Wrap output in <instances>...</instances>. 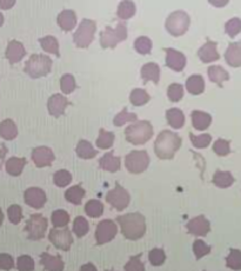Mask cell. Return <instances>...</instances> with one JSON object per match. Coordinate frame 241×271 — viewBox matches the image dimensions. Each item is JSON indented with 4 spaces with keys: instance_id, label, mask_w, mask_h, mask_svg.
<instances>
[{
    "instance_id": "3957f363",
    "label": "cell",
    "mask_w": 241,
    "mask_h": 271,
    "mask_svg": "<svg viewBox=\"0 0 241 271\" xmlns=\"http://www.w3.org/2000/svg\"><path fill=\"white\" fill-rule=\"evenodd\" d=\"M126 139L133 145H143L147 143L153 136V127L150 121L141 120L129 125L125 130Z\"/></svg>"
},
{
    "instance_id": "83f0119b",
    "label": "cell",
    "mask_w": 241,
    "mask_h": 271,
    "mask_svg": "<svg viewBox=\"0 0 241 271\" xmlns=\"http://www.w3.org/2000/svg\"><path fill=\"white\" fill-rule=\"evenodd\" d=\"M26 163H28L26 158L12 157V158L7 159V162L5 164L6 173L11 176H14V177H17V176H20L22 173V170H24V167L26 165Z\"/></svg>"
},
{
    "instance_id": "8fae6325",
    "label": "cell",
    "mask_w": 241,
    "mask_h": 271,
    "mask_svg": "<svg viewBox=\"0 0 241 271\" xmlns=\"http://www.w3.org/2000/svg\"><path fill=\"white\" fill-rule=\"evenodd\" d=\"M48 239L51 240L52 244L56 248H58V249L64 251L70 250L72 244H73V237H72L70 229L67 227H65L64 229H59V228L52 229L48 235Z\"/></svg>"
},
{
    "instance_id": "e0dca14e",
    "label": "cell",
    "mask_w": 241,
    "mask_h": 271,
    "mask_svg": "<svg viewBox=\"0 0 241 271\" xmlns=\"http://www.w3.org/2000/svg\"><path fill=\"white\" fill-rule=\"evenodd\" d=\"M26 56V50L20 41L11 40L7 45L5 57L11 65L21 62L22 58Z\"/></svg>"
},
{
    "instance_id": "ffe728a7",
    "label": "cell",
    "mask_w": 241,
    "mask_h": 271,
    "mask_svg": "<svg viewBox=\"0 0 241 271\" xmlns=\"http://www.w3.org/2000/svg\"><path fill=\"white\" fill-rule=\"evenodd\" d=\"M40 263L46 271H63L64 262L60 256H52L48 253H43L40 255Z\"/></svg>"
},
{
    "instance_id": "277c9868",
    "label": "cell",
    "mask_w": 241,
    "mask_h": 271,
    "mask_svg": "<svg viewBox=\"0 0 241 271\" xmlns=\"http://www.w3.org/2000/svg\"><path fill=\"white\" fill-rule=\"evenodd\" d=\"M53 62L49 57L45 55H32L25 65V73L31 78H41L47 76L52 70Z\"/></svg>"
},
{
    "instance_id": "1f68e13d",
    "label": "cell",
    "mask_w": 241,
    "mask_h": 271,
    "mask_svg": "<svg viewBox=\"0 0 241 271\" xmlns=\"http://www.w3.org/2000/svg\"><path fill=\"white\" fill-rule=\"evenodd\" d=\"M136 14V5L131 0H124L119 4L117 10V16L122 20H127Z\"/></svg>"
},
{
    "instance_id": "b9f144b4",
    "label": "cell",
    "mask_w": 241,
    "mask_h": 271,
    "mask_svg": "<svg viewBox=\"0 0 241 271\" xmlns=\"http://www.w3.org/2000/svg\"><path fill=\"white\" fill-rule=\"evenodd\" d=\"M53 182L59 188H65L72 182V175L67 170H59L53 176Z\"/></svg>"
},
{
    "instance_id": "4dcf8cb0",
    "label": "cell",
    "mask_w": 241,
    "mask_h": 271,
    "mask_svg": "<svg viewBox=\"0 0 241 271\" xmlns=\"http://www.w3.org/2000/svg\"><path fill=\"white\" fill-rule=\"evenodd\" d=\"M208 77L211 82L216 83L217 85L221 87L223 83L229 79V75L225 68L219 66V65H216V66H211L208 68Z\"/></svg>"
},
{
    "instance_id": "52a82bcc",
    "label": "cell",
    "mask_w": 241,
    "mask_h": 271,
    "mask_svg": "<svg viewBox=\"0 0 241 271\" xmlns=\"http://www.w3.org/2000/svg\"><path fill=\"white\" fill-rule=\"evenodd\" d=\"M166 30L174 37H180L190 28V17L183 11H175L166 19Z\"/></svg>"
},
{
    "instance_id": "6da1fadb",
    "label": "cell",
    "mask_w": 241,
    "mask_h": 271,
    "mask_svg": "<svg viewBox=\"0 0 241 271\" xmlns=\"http://www.w3.org/2000/svg\"><path fill=\"white\" fill-rule=\"evenodd\" d=\"M117 222L119 223L121 234L125 238L129 240L140 239L146 232V222L145 217L139 212L126 213V215L118 216Z\"/></svg>"
},
{
    "instance_id": "9f6ffc18",
    "label": "cell",
    "mask_w": 241,
    "mask_h": 271,
    "mask_svg": "<svg viewBox=\"0 0 241 271\" xmlns=\"http://www.w3.org/2000/svg\"><path fill=\"white\" fill-rule=\"evenodd\" d=\"M14 268V261L9 254H0V270L9 271Z\"/></svg>"
},
{
    "instance_id": "836d02e7",
    "label": "cell",
    "mask_w": 241,
    "mask_h": 271,
    "mask_svg": "<svg viewBox=\"0 0 241 271\" xmlns=\"http://www.w3.org/2000/svg\"><path fill=\"white\" fill-rule=\"evenodd\" d=\"M85 190H84L80 185H74L72 186L65 192V198L66 201L70 202V203L74 204V205H79L82 204L83 198L85 197Z\"/></svg>"
},
{
    "instance_id": "be15d7a7",
    "label": "cell",
    "mask_w": 241,
    "mask_h": 271,
    "mask_svg": "<svg viewBox=\"0 0 241 271\" xmlns=\"http://www.w3.org/2000/svg\"><path fill=\"white\" fill-rule=\"evenodd\" d=\"M106 271H114V270H106Z\"/></svg>"
},
{
    "instance_id": "6f0895ef",
    "label": "cell",
    "mask_w": 241,
    "mask_h": 271,
    "mask_svg": "<svg viewBox=\"0 0 241 271\" xmlns=\"http://www.w3.org/2000/svg\"><path fill=\"white\" fill-rule=\"evenodd\" d=\"M15 5V0H0V9L10 10Z\"/></svg>"
},
{
    "instance_id": "f907efd6",
    "label": "cell",
    "mask_w": 241,
    "mask_h": 271,
    "mask_svg": "<svg viewBox=\"0 0 241 271\" xmlns=\"http://www.w3.org/2000/svg\"><path fill=\"white\" fill-rule=\"evenodd\" d=\"M148 259H150L151 264L153 266H160V265L164 264V262H165L166 255H165V253H164L163 249H158V248H155V249H153L150 251Z\"/></svg>"
},
{
    "instance_id": "4fadbf2b",
    "label": "cell",
    "mask_w": 241,
    "mask_h": 271,
    "mask_svg": "<svg viewBox=\"0 0 241 271\" xmlns=\"http://www.w3.org/2000/svg\"><path fill=\"white\" fill-rule=\"evenodd\" d=\"M55 154L51 149L47 146L36 147L32 151V160L37 167L51 166L53 160H55Z\"/></svg>"
},
{
    "instance_id": "e7e4bbea",
    "label": "cell",
    "mask_w": 241,
    "mask_h": 271,
    "mask_svg": "<svg viewBox=\"0 0 241 271\" xmlns=\"http://www.w3.org/2000/svg\"><path fill=\"white\" fill-rule=\"evenodd\" d=\"M0 170H2V165H0Z\"/></svg>"
},
{
    "instance_id": "5bb4252c",
    "label": "cell",
    "mask_w": 241,
    "mask_h": 271,
    "mask_svg": "<svg viewBox=\"0 0 241 271\" xmlns=\"http://www.w3.org/2000/svg\"><path fill=\"white\" fill-rule=\"evenodd\" d=\"M187 230H189L191 235L204 237V236H206L211 231V223L202 215L194 217L193 219H191L190 222L187 223Z\"/></svg>"
},
{
    "instance_id": "484cf974",
    "label": "cell",
    "mask_w": 241,
    "mask_h": 271,
    "mask_svg": "<svg viewBox=\"0 0 241 271\" xmlns=\"http://www.w3.org/2000/svg\"><path fill=\"white\" fill-rule=\"evenodd\" d=\"M186 89L193 96H199L205 91V82L200 75H193L187 79Z\"/></svg>"
},
{
    "instance_id": "7c38bea8",
    "label": "cell",
    "mask_w": 241,
    "mask_h": 271,
    "mask_svg": "<svg viewBox=\"0 0 241 271\" xmlns=\"http://www.w3.org/2000/svg\"><path fill=\"white\" fill-rule=\"evenodd\" d=\"M117 232V225L113 220H101V222L97 225V230H95V240H97V244L98 245H102V244L109 243L110 240H112L116 237Z\"/></svg>"
},
{
    "instance_id": "f5cc1de1",
    "label": "cell",
    "mask_w": 241,
    "mask_h": 271,
    "mask_svg": "<svg viewBox=\"0 0 241 271\" xmlns=\"http://www.w3.org/2000/svg\"><path fill=\"white\" fill-rule=\"evenodd\" d=\"M213 151L216 152L218 156L220 157H224V156H227L228 154H231V146H229V142L225 139H218L213 145Z\"/></svg>"
},
{
    "instance_id": "7402d4cb",
    "label": "cell",
    "mask_w": 241,
    "mask_h": 271,
    "mask_svg": "<svg viewBox=\"0 0 241 271\" xmlns=\"http://www.w3.org/2000/svg\"><path fill=\"white\" fill-rule=\"evenodd\" d=\"M57 22H58V25L63 31L70 32L76 25V14L72 10H64L63 12L59 13L58 18H57Z\"/></svg>"
},
{
    "instance_id": "603a6c76",
    "label": "cell",
    "mask_w": 241,
    "mask_h": 271,
    "mask_svg": "<svg viewBox=\"0 0 241 271\" xmlns=\"http://www.w3.org/2000/svg\"><path fill=\"white\" fill-rule=\"evenodd\" d=\"M141 77H143L144 83L153 82L154 84H158L160 80V67L155 63H147L141 67Z\"/></svg>"
},
{
    "instance_id": "ab89813d",
    "label": "cell",
    "mask_w": 241,
    "mask_h": 271,
    "mask_svg": "<svg viewBox=\"0 0 241 271\" xmlns=\"http://www.w3.org/2000/svg\"><path fill=\"white\" fill-rule=\"evenodd\" d=\"M52 223L55 228H65L70 223V215L65 210H56L52 213Z\"/></svg>"
},
{
    "instance_id": "9c48e42d",
    "label": "cell",
    "mask_w": 241,
    "mask_h": 271,
    "mask_svg": "<svg viewBox=\"0 0 241 271\" xmlns=\"http://www.w3.org/2000/svg\"><path fill=\"white\" fill-rule=\"evenodd\" d=\"M47 227L48 222L43 215H39V213H33V215H31L25 227L29 239L39 240L44 238Z\"/></svg>"
},
{
    "instance_id": "30bf717a",
    "label": "cell",
    "mask_w": 241,
    "mask_h": 271,
    "mask_svg": "<svg viewBox=\"0 0 241 271\" xmlns=\"http://www.w3.org/2000/svg\"><path fill=\"white\" fill-rule=\"evenodd\" d=\"M106 201L112 208L118 210V211H122L128 207L131 196H129L127 190L122 188L119 183H116L114 189L107 192Z\"/></svg>"
},
{
    "instance_id": "ac0fdd59",
    "label": "cell",
    "mask_w": 241,
    "mask_h": 271,
    "mask_svg": "<svg viewBox=\"0 0 241 271\" xmlns=\"http://www.w3.org/2000/svg\"><path fill=\"white\" fill-rule=\"evenodd\" d=\"M68 105H70V102L67 98L61 96V94H53L47 103L48 112L51 116L58 118L63 116Z\"/></svg>"
},
{
    "instance_id": "cb8c5ba5",
    "label": "cell",
    "mask_w": 241,
    "mask_h": 271,
    "mask_svg": "<svg viewBox=\"0 0 241 271\" xmlns=\"http://www.w3.org/2000/svg\"><path fill=\"white\" fill-rule=\"evenodd\" d=\"M120 158L113 155V152H107L99 160L100 169L109 171V173H117L120 170Z\"/></svg>"
},
{
    "instance_id": "bcb514c9",
    "label": "cell",
    "mask_w": 241,
    "mask_h": 271,
    "mask_svg": "<svg viewBox=\"0 0 241 271\" xmlns=\"http://www.w3.org/2000/svg\"><path fill=\"white\" fill-rule=\"evenodd\" d=\"M137 118L138 117H137L136 113H129L127 111V109L125 108L121 112H119L116 117H114L113 124L116 125V127H121V125H124L125 123H129V121H136Z\"/></svg>"
},
{
    "instance_id": "f6af8a7d",
    "label": "cell",
    "mask_w": 241,
    "mask_h": 271,
    "mask_svg": "<svg viewBox=\"0 0 241 271\" xmlns=\"http://www.w3.org/2000/svg\"><path fill=\"white\" fill-rule=\"evenodd\" d=\"M190 138H191V142H192L193 144V146L197 149L207 147L212 142V136L208 135V133H205V135H200V136H194L193 133L191 132Z\"/></svg>"
},
{
    "instance_id": "e575fe53",
    "label": "cell",
    "mask_w": 241,
    "mask_h": 271,
    "mask_svg": "<svg viewBox=\"0 0 241 271\" xmlns=\"http://www.w3.org/2000/svg\"><path fill=\"white\" fill-rule=\"evenodd\" d=\"M85 212L91 218H99L104 213V204L98 200H91L85 204Z\"/></svg>"
},
{
    "instance_id": "6125c7cd",
    "label": "cell",
    "mask_w": 241,
    "mask_h": 271,
    "mask_svg": "<svg viewBox=\"0 0 241 271\" xmlns=\"http://www.w3.org/2000/svg\"><path fill=\"white\" fill-rule=\"evenodd\" d=\"M3 24H4V16L2 13H0V28H2Z\"/></svg>"
},
{
    "instance_id": "db71d44e",
    "label": "cell",
    "mask_w": 241,
    "mask_h": 271,
    "mask_svg": "<svg viewBox=\"0 0 241 271\" xmlns=\"http://www.w3.org/2000/svg\"><path fill=\"white\" fill-rule=\"evenodd\" d=\"M17 268L19 271H33L34 270V262L32 257L28 255H22L18 258Z\"/></svg>"
},
{
    "instance_id": "2e32d148",
    "label": "cell",
    "mask_w": 241,
    "mask_h": 271,
    "mask_svg": "<svg viewBox=\"0 0 241 271\" xmlns=\"http://www.w3.org/2000/svg\"><path fill=\"white\" fill-rule=\"evenodd\" d=\"M24 196H25L26 204L30 205V207L33 209L44 208V205L46 204V201H47V197H46V193L44 192V190H41L39 188L28 189L25 191Z\"/></svg>"
},
{
    "instance_id": "91938a15",
    "label": "cell",
    "mask_w": 241,
    "mask_h": 271,
    "mask_svg": "<svg viewBox=\"0 0 241 271\" xmlns=\"http://www.w3.org/2000/svg\"><path fill=\"white\" fill-rule=\"evenodd\" d=\"M80 271H97V268L92 263H87V264H84L80 268Z\"/></svg>"
},
{
    "instance_id": "f546056e",
    "label": "cell",
    "mask_w": 241,
    "mask_h": 271,
    "mask_svg": "<svg viewBox=\"0 0 241 271\" xmlns=\"http://www.w3.org/2000/svg\"><path fill=\"white\" fill-rule=\"evenodd\" d=\"M18 136V128L12 119H5L0 123V137L5 140H13Z\"/></svg>"
},
{
    "instance_id": "5b68a950",
    "label": "cell",
    "mask_w": 241,
    "mask_h": 271,
    "mask_svg": "<svg viewBox=\"0 0 241 271\" xmlns=\"http://www.w3.org/2000/svg\"><path fill=\"white\" fill-rule=\"evenodd\" d=\"M126 39H127V26L124 22H119L114 29L107 26L105 31L100 33V45L102 48H114Z\"/></svg>"
},
{
    "instance_id": "7a4b0ae2",
    "label": "cell",
    "mask_w": 241,
    "mask_h": 271,
    "mask_svg": "<svg viewBox=\"0 0 241 271\" xmlns=\"http://www.w3.org/2000/svg\"><path fill=\"white\" fill-rule=\"evenodd\" d=\"M181 146V138L178 133L164 130L155 140L154 150L160 159H172Z\"/></svg>"
},
{
    "instance_id": "681fc988",
    "label": "cell",
    "mask_w": 241,
    "mask_h": 271,
    "mask_svg": "<svg viewBox=\"0 0 241 271\" xmlns=\"http://www.w3.org/2000/svg\"><path fill=\"white\" fill-rule=\"evenodd\" d=\"M225 31L231 38H234L235 36L241 32V19L233 18L231 20H228L225 25Z\"/></svg>"
},
{
    "instance_id": "d6a6232c",
    "label": "cell",
    "mask_w": 241,
    "mask_h": 271,
    "mask_svg": "<svg viewBox=\"0 0 241 271\" xmlns=\"http://www.w3.org/2000/svg\"><path fill=\"white\" fill-rule=\"evenodd\" d=\"M76 155L83 159H92L98 155V151L93 149L92 144L87 140H80L76 146Z\"/></svg>"
},
{
    "instance_id": "7dc6e473",
    "label": "cell",
    "mask_w": 241,
    "mask_h": 271,
    "mask_svg": "<svg viewBox=\"0 0 241 271\" xmlns=\"http://www.w3.org/2000/svg\"><path fill=\"white\" fill-rule=\"evenodd\" d=\"M167 97L171 102H179L183 97V87L180 84H171L167 89Z\"/></svg>"
},
{
    "instance_id": "74e56055",
    "label": "cell",
    "mask_w": 241,
    "mask_h": 271,
    "mask_svg": "<svg viewBox=\"0 0 241 271\" xmlns=\"http://www.w3.org/2000/svg\"><path fill=\"white\" fill-rule=\"evenodd\" d=\"M150 99V94L143 89H135L131 92V96H129V101L135 106L145 105Z\"/></svg>"
},
{
    "instance_id": "44dd1931",
    "label": "cell",
    "mask_w": 241,
    "mask_h": 271,
    "mask_svg": "<svg viewBox=\"0 0 241 271\" xmlns=\"http://www.w3.org/2000/svg\"><path fill=\"white\" fill-rule=\"evenodd\" d=\"M226 63L232 67H241V43H232L225 52Z\"/></svg>"
},
{
    "instance_id": "816d5d0a",
    "label": "cell",
    "mask_w": 241,
    "mask_h": 271,
    "mask_svg": "<svg viewBox=\"0 0 241 271\" xmlns=\"http://www.w3.org/2000/svg\"><path fill=\"white\" fill-rule=\"evenodd\" d=\"M7 215H9V219L12 224H19L22 219V209L20 205L13 204L7 209Z\"/></svg>"
},
{
    "instance_id": "94428289",
    "label": "cell",
    "mask_w": 241,
    "mask_h": 271,
    "mask_svg": "<svg viewBox=\"0 0 241 271\" xmlns=\"http://www.w3.org/2000/svg\"><path fill=\"white\" fill-rule=\"evenodd\" d=\"M3 220H4V213H3L2 210H0V225L3 224Z\"/></svg>"
},
{
    "instance_id": "8992f818",
    "label": "cell",
    "mask_w": 241,
    "mask_h": 271,
    "mask_svg": "<svg viewBox=\"0 0 241 271\" xmlns=\"http://www.w3.org/2000/svg\"><path fill=\"white\" fill-rule=\"evenodd\" d=\"M97 31V24L90 19H84L80 22L79 29L73 34V41L79 48H87L94 39V33Z\"/></svg>"
},
{
    "instance_id": "11a10c76",
    "label": "cell",
    "mask_w": 241,
    "mask_h": 271,
    "mask_svg": "<svg viewBox=\"0 0 241 271\" xmlns=\"http://www.w3.org/2000/svg\"><path fill=\"white\" fill-rule=\"evenodd\" d=\"M140 257L141 254L129 258V261L125 265V271H145V266L143 262L140 261Z\"/></svg>"
},
{
    "instance_id": "f1b7e54d",
    "label": "cell",
    "mask_w": 241,
    "mask_h": 271,
    "mask_svg": "<svg viewBox=\"0 0 241 271\" xmlns=\"http://www.w3.org/2000/svg\"><path fill=\"white\" fill-rule=\"evenodd\" d=\"M167 123L173 129H181L185 124V116L180 109L173 108L166 111Z\"/></svg>"
},
{
    "instance_id": "d4e9b609",
    "label": "cell",
    "mask_w": 241,
    "mask_h": 271,
    "mask_svg": "<svg viewBox=\"0 0 241 271\" xmlns=\"http://www.w3.org/2000/svg\"><path fill=\"white\" fill-rule=\"evenodd\" d=\"M191 118H192L193 128L199 130V131H204L212 123L211 114L202 111H193L191 113Z\"/></svg>"
},
{
    "instance_id": "9a60e30c",
    "label": "cell",
    "mask_w": 241,
    "mask_h": 271,
    "mask_svg": "<svg viewBox=\"0 0 241 271\" xmlns=\"http://www.w3.org/2000/svg\"><path fill=\"white\" fill-rule=\"evenodd\" d=\"M166 53V65L171 70L181 72L186 66V57L183 53L175 51L173 48H164Z\"/></svg>"
},
{
    "instance_id": "d590c367",
    "label": "cell",
    "mask_w": 241,
    "mask_h": 271,
    "mask_svg": "<svg viewBox=\"0 0 241 271\" xmlns=\"http://www.w3.org/2000/svg\"><path fill=\"white\" fill-rule=\"evenodd\" d=\"M39 43L44 51H46L47 53H52V55H55L56 57H60L59 44H58V40H57L55 37L47 36V37L40 38Z\"/></svg>"
},
{
    "instance_id": "8d00e7d4",
    "label": "cell",
    "mask_w": 241,
    "mask_h": 271,
    "mask_svg": "<svg viewBox=\"0 0 241 271\" xmlns=\"http://www.w3.org/2000/svg\"><path fill=\"white\" fill-rule=\"evenodd\" d=\"M113 143H114V133L101 129L97 139V146L99 149H101V150H106V149H110L112 146Z\"/></svg>"
},
{
    "instance_id": "ba28073f",
    "label": "cell",
    "mask_w": 241,
    "mask_h": 271,
    "mask_svg": "<svg viewBox=\"0 0 241 271\" xmlns=\"http://www.w3.org/2000/svg\"><path fill=\"white\" fill-rule=\"evenodd\" d=\"M125 165L131 174H141L150 165V156L145 150H135L126 156Z\"/></svg>"
},
{
    "instance_id": "ee69618b",
    "label": "cell",
    "mask_w": 241,
    "mask_h": 271,
    "mask_svg": "<svg viewBox=\"0 0 241 271\" xmlns=\"http://www.w3.org/2000/svg\"><path fill=\"white\" fill-rule=\"evenodd\" d=\"M135 48L140 55H148L152 51V41L147 37H139L135 41Z\"/></svg>"
},
{
    "instance_id": "4316f807",
    "label": "cell",
    "mask_w": 241,
    "mask_h": 271,
    "mask_svg": "<svg viewBox=\"0 0 241 271\" xmlns=\"http://www.w3.org/2000/svg\"><path fill=\"white\" fill-rule=\"evenodd\" d=\"M234 177H233L232 174L229 171H216V174L213 176V184L218 186L220 189H226L229 188L233 183H234Z\"/></svg>"
},
{
    "instance_id": "60d3db41",
    "label": "cell",
    "mask_w": 241,
    "mask_h": 271,
    "mask_svg": "<svg viewBox=\"0 0 241 271\" xmlns=\"http://www.w3.org/2000/svg\"><path fill=\"white\" fill-rule=\"evenodd\" d=\"M60 89L64 94H70L76 89L75 79L72 75L66 73L60 79Z\"/></svg>"
},
{
    "instance_id": "7bdbcfd3",
    "label": "cell",
    "mask_w": 241,
    "mask_h": 271,
    "mask_svg": "<svg viewBox=\"0 0 241 271\" xmlns=\"http://www.w3.org/2000/svg\"><path fill=\"white\" fill-rule=\"evenodd\" d=\"M89 222L84 218V217L79 216L76 217V218L74 219V223H73V231L74 234L76 235V237L82 238L85 236L87 232H89Z\"/></svg>"
},
{
    "instance_id": "d6986e66",
    "label": "cell",
    "mask_w": 241,
    "mask_h": 271,
    "mask_svg": "<svg viewBox=\"0 0 241 271\" xmlns=\"http://www.w3.org/2000/svg\"><path fill=\"white\" fill-rule=\"evenodd\" d=\"M198 57L202 63H212L220 58L219 53L217 51V43L208 40L205 45H202L198 51Z\"/></svg>"
},
{
    "instance_id": "f35d334b",
    "label": "cell",
    "mask_w": 241,
    "mask_h": 271,
    "mask_svg": "<svg viewBox=\"0 0 241 271\" xmlns=\"http://www.w3.org/2000/svg\"><path fill=\"white\" fill-rule=\"evenodd\" d=\"M227 268L240 271L241 270V251L238 249H231L226 258Z\"/></svg>"
},
{
    "instance_id": "680465c9",
    "label": "cell",
    "mask_w": 241,
    "mask_h": 271,
    "mask_svg": "<svg viewBox=\"0 0 241 271\" xmlns=\"http://www.w3.org/2000/svg\"><path fill=\"white\" fill-rule=\"evenodd\" d=\"M209 4L216 7H224L226 6L229 0H208Z\"/></svg>"
},
{
    "instance_id": "c3c4849f",
    "label": "cell",
    "mask_w": 241,
    "mask_h": 271,
    "mask_svg": "<svg viewBox=\"0 0 241 271\" xmlns=\"http://www.w3.org/2000/svg\"><path fill=\"white\" fill-rule=\"evenodd\" d=\"M193 253L197 259H200L204 257V256L211 253V247H209L208 244H206L204 240L197 239L196 242L193 243Z\"/></svg>"
}]
</instances>
